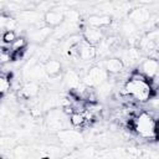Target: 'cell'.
<instances>
[{
	"mask_svg": "<svg viewBox=\"0 0 159 159\" xmlns=\"http://www.w3.org/2000/svg\"><path fill=\"white\" fill-rule=\"evenodd\" d=\"M0 159H4V157H2V155H1V154H0Z\"/></svg>",
	"mask_w": 159,
	"mask_h": 159,
	"instance_id": "obj_25",
	"label": "cell"
},
{
	"mask_svg": "<svg viewBox=\"0 0 159 159\" xmlns=\"http://www.w3.org/2000/svg\"><path fill=\"white\" fill-rule=\"evenodd\" d=\"M27 46V41L24 36H17L16 40L10 45V52L11 53H20V52H25V48Z\"/></svg>",
	"mask_w": 159,
	"mask_h": 159,
	"instance_id": "obj_19",
	"label": "cell"
},
{
	"mask_svg": "<svg viewBox=\"0 0 159 159\" xmlns=\"http://www.w3.org/2000/svg\"><path fill=\"white\" fill-rule=\"evenodd\" d=\"M11 87V82H10V78L6 73H2L0 72V94H4L6 93Z\"/></svg>",
	"mask_w": 159,
	"mask_h": 159,
	"instance_id": "obj_21",
	"label": "cell"
},
{
	"mask_svg": "<svg viewBox=\"0 0 159 159\" xmlns=\"http://www.w3.org/2000/svg\"><path fill=\"white\" fill-rule=\"evenodd\" d=\"M0 96H1V94H0Z\"/></svg>",
	"mask_w": 159,
	"mask_h": 159,
	"instance_id": "obj_26",
	"label": "cell"
},
{
	"mask_svg": "<svg viewBox=\"0 0 159 159\" xmlns=\"http://www.w3.org/2000/svg\"><path fill=\"white\" fill-rule=\"evenodd\" d=\"M68 122H70V124H71L72 127H75V128H81V127H83V125L87 123V118H86L84 112H83V113H81V112H73V113L70 114Z\"/></svg>",
	"mask_w": 159,
	"mask_h": 159,
	"instance_id": "obj_18",
	"label": "cell"
},
{
	"mask_svg": "<svg viewBox=\"0 0 159 159\" xmlns=\"http://www.w3.org/2000/svg\"><path fill=\"white\" fill-rule=\"evenodd\" d=\"M112 84L108 82V81H106V82H103L102 84H99L98 87H96V89H94V93H96V97L97 96H99V97H102V98H107V97H109V94H111V92H112Z\"/></svg>",
	"mask_w": 159,
	"mask_h": 159,
	"instance_id": "obj_20",
	"label": "cell"
},
{
	"mask_svg": "<svg viewBox=\"0 0 159 159\" xmlns=\"http://www.w3.org/2000/svg\"><path fill=\"white\" fill-rule=\"evenodd\" d=\"M51 34H52V29L43 25V26H36L35 30H31L29 32V37L34 43H43L48 40Z\"/></svg>",
	"mask_w": 159,
	"mask_h": 159,
	"instance_id": "obj_7",
	"label": "cell"
},
{
	"mask_svg": "<svg viewBox=\"0 0 159 159\" xmlns=\"http://www.w3.org/2000/svg\"><path fill=\"white\" fill-rule=\"evenodd\" d=\"M7 20H9V16L2 14V12H0V30H5L6 29Z\"/></svg>",
	"mask_w": 159,
	"mask_h": 159,
	"instance_id": "obj_23",
	"label": "cell"
},
{
	"mask_svg": "<svg viewBox=\"0 0 159 159\" xmlns=\"http://www.w3.org/2000/svg\"><path fill=\"white\" fill-rule=\"evenodd\" d=\"M120 31H122V34H123L128 40L132 41V43H138L140 36H139V34H138L137 26H135L133 22H130L129 20L123 21V22L120 24Z\"/></svg>",
	"mask_w": 159,
	"mask_h": 159,
	"instance_id": "obj_12",
	"label": "cell"
},
{
	"mask_svg": "<svg viewBox=\"0 0 159 159\" xmlns=\"http://www.w3.org/2000/svg\"><path fill=\"white\" fill-rule=\"evenodd\" d=\"M1 37H2V41H4L5 45H11L16 40L17 35H16L15 31H4V34L1 35Z\"/></svg>",
	"mask_w": 159,
	"mask_h": 159,
	"instance_id": "obj_22",
	"label": "cell"
},
{
	"mask_svg": "<svg viewBox=\"0 0 159 159\" xmlns=\"http://www.w3.org/2000/svg\"><path fill=\"white\" fill-rule=\"evenodd\" d=\"M99 67H102L108 75H118V73L123 72V70H124V65L118 57L106 58L103 65L99 66Z\"/></svg>",
	"mask_w": 159,
	"mask_h": 159,
	"instance_id": "obj_11",
	"label": "cell"
},
{
	"mask_svg": "<svg viewBox=\"0 0 159 159\" xmlns=\"http://www.w3.org/2000/svg\"><path fill=\"white\" fill-rule=\"evenodd\" d=\"M135 71H138L140 75H143L147 78V81H150V80L158 77V73H159V62L155 58L145 57V58H143L138 63V67H137Z\"/></svg>",
	"mask_w": 159,
	"mask_h": 159,
	"instance_id": "obj_4",
	"label": "cell"
},
{
	"mask_svg": "<svg viewBox=\"0 0 159 159\" xmlns=\"http://www.w3.org/2000/svg\"><path fill=\"white\" fill-rule=\"evenodd\" d=\"M61 117H62V113H60L58 111H52L48 114V119H47L48 127H51L53 129H62L63 128V119Z\"/></svg>",
	"mask_w": 159,
	"mask_h": 159,
	"instance_id": "obj_17",
	"label": "cell"
},
{
	"mask_svg": "<svg viewBox=\"0 0 159 159\" xmlns=\"http://www.w3.org/2000/svg\"><path fill=\"white\" fill-rule=\"evenodd\" d=\"M132 127L139 137L144 139H157V119L149 113L140 112L138 116L133 117Z\"/></svg>",
	"mask_w": 159,
	"mask_h": 159,
	"instance_id": "obj_2",
	"label": "cell"
},
{
	"mask_svg": "<svg viewBox=\"0 0 159 159\" xmlns=\"http://www.w3.org/2000/svg\"><path fill=\"white\" fill-rule=\"evenodd\" d=\"M108 77H109V75L102 67L93 66L89 70H87L84 76H82V83L86 87L93 88V87H98L103 82L108 81Z\"/></svg>",
	"mask_w": 159,
	"mask_h": 159,
	"instance_id": "obj_3",
	"label": "cell"
},
{
	"mask_svg": "<svg viewBox=\"0 0 159 159\" xmlns=\"http://www.w3.org/2000/svg\"><path fill=\"white\" fill-rule=\"evenodd\" d=\"M42 65L47 77H57L62 71V63L56 58H48Z\"/></svg>",
	"mask_w": 159,
	"mask_h": 159,
	"instance_id": "obj_14",
	"label": "cell"
},
{
	"mask_svg": "<svg viewBox=\"0 0 159 159\" xmlns=\"http://www.w3.org/2000/svg\"><path fill=\"white\" fill-rule=\"evenodd\" d=\"M152 17V14L148 7L145 6H139L134 7L130 11H128V20L133 22L137 27L138 26H145Z\"/></svg>",
	"mask_w": 159,
	"mask_h": 159,
	"instance_id": "obj_5",
	"label": "cell"
},
{
	"mask_svg": "<svg viewBox=\"0 0 159 159\" xmlns=\"http://www.w3.org/2000/svg\"><path fill=\"white\" fill-rule=\"evenodd\" d=\"M86 22H87V26L96 27V29H104L112 24V17L104 14H101V15L94 14V15H89L86 19Z\"/></svg>",
	"mask_w": 159,
	"mask_h": 159,
	"instance_id": "obj_9",
	"label": "cell"
},
{
	"mask_svg": "<svg viewBox=\"0 0 159 159\" xmlns=\"http://www.w3.org/2000/svg\"><path fill=\"white\" fill-rule=\"evenodd\" d=\"M77 52H78V60L82 61H92L97 57L96 47L87 43L83 40L77 45Z\"/></svg>",
	"mask_w": 159,
	"mask_h": 159,
	"instance_id": "obj_10",
	"label": "cell"
},
{
	"mask_svg": "<svg viewBox=\"0 0 159 159\" xmlns=\"http://www.w3.org/2000/svg\"><path fill=\"white\" fill-rule=\"evenodd\" d=\"M40 92V86L37 82H31L29 81L27 83H25L21 89H20V93L24 98H27V99H32L34 97H36Z\"/></svg>",
	"mask_w": 159,
	"mask_h": 159,
	"instance_id": "obj_15",
	"label": "cell"
},
{
	"mask_svg": "<svg viewBox=\"0 0 159 159\" xmlns=\"http://www.w3.org/2000/svg\"><path fill=\"white\" fill-rule=\"evenodd\" d=\"M122 93L139 103H147L153 94H157L152 89L147 78L135 70L129 75L128 80L124 82Z\"/></svg>",
	"mask_w": 159,
	"mask_h": 159,
	"instance_id": "obj_1",
	"label": "cell"
},
{
	"mask_svg": "<svg viewBox=\"0 0 159 159\" xmlns=\"http://www.w3.org/2000/svg\"><path fill=\"white\" fill-rule=\"evenodd\" d=\"M63 81L67 84V87L72 91H76L82 84V77L75 70H67L65 76H63Z\"/></svg>",
	"mask_w": 159,
	"mask_h": 159,
	"instance_id": "obj_13",
	"label": "cell"
},
{
	"mask_svg": "<svg viewBox=\"0 0 159 159\" xmlns=\"http://www.w3.org/2000/svg\"><path fill=\"white\" fill-rule=\"evenodd\" d=\"M63 21H65L63 11H60L57 9H50L43 14V24L51 29L61 25Z\"/></svg>",
	"mask_w": 159,
	"mask_h": 159,
	"instance_id": "obj_8",
	"label": "cell"
},
{
	"mask_svg": "<svg viewBox=\"0 0 159 159\" xmlns=\"http://www.w3.org/2000/svg\"><path fill=\"white\" fill-rule=\"evenodd\" d=\"M58 137H61V139L66 144H70V145L76 144V143L81 142V139H82L81 135L75 130H62L58 133Z\"/></svg>",
	"mask_w": 159,
	"mask_h": 159,
	"instance_id": "obj_16",
	"label": "cell"
},
{
	"mask_svg": "<svg viewBox=\"0 0 159 159\" xmlns=\"http://www.w3.org/2000/svg\"><path fill=\"white\" fill-rule=\"evenodd\" d=\"M0 148L4 150L10 148V138H0Z\"/></svg>",
	"mask_w": 159,
	"mask_h": 159,
	"instance_id": "obj_24",
	"label": "cell"
},
{
	"mask_svg": "<svg viewBox=\"0 0 159 159\" xmlns=\"http://www.w3.org/2000/svg\"><path fill=\"white\" fill-rule=\"evenodd\" d=\"M82 39L87 43H89V45L96 47L101 41L104 40V34H103L102 29H96V27L86 26L83 29V31H82Z\"/></svg>",
	"mask_w": 159,
	"mask_h": 159,
	"instance_id": "obj_6",
	"label": "cell"
}]
</instances>
